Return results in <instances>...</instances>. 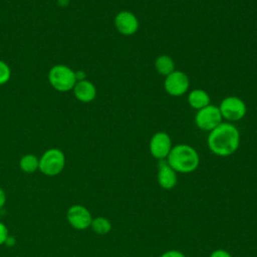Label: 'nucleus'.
Masks as SVG:
<instances>
[{
	"instance_id": "f257e3e1",
	"label": "nucleus",
	"mask_w": 257,
	"mask_h": 257,
	"mask_svg": "<svg viewBox=\"0 0 257 257\" xmlns=\"http://www.w3.org/2000/svg\"><path fill=\"white\" fill-rule=\"evenodd\" d=\"M240 132L231 122H221L209 132L207 146L209 151L218 157H229L237 152L240 146Z\"/></svg>"
},
{
	"instance_id": "f03ea898",
	"label": "nucleus",
	"mask_w": 257,
	"mask_h": 257,
	"mask_svg": "<svg viewBox=\"0 0 257 257\" xmlns=\"http://www.w3.org/2000/svg\"><path fill=\"white\" fill-rule=\"evenodd\" d=\"M166 161L177 173L191 174L198 169L200 156L192 146L178 144L173 146Z\"/></svg>"
},
{
	"instance_id": "7ed1b4c3",
	"label": "nucleus",
	"mask_w": 257,
	"mask_h": 257,
	"mask_svg": "<svg viewBox=\"0 0 257 257\" xmlns=\"http://www.w3.org/2000/svg\"><path fill=\"white\" fill-rule=\"evenodd\" d=\"M48 81L54 89L65 92L72 90L77 80L74 70L64 64H56L48 72Z\"/></svg>"
},
{
	"instance_id": "20e7f679",
	"label": "nucleus",
	"mask_w": 257,
	"mask_h": 257,
	"mask_svg": "<svg viewBox=\"0 0 257 257\" xmlns=\"http://www.w3.org/2000/svg\"><path fill=\"white\" fill-rule=\"evenodd\" d=\"M65 166L64 153L59 149H49L39 159V171L48 177H53L62 172Z\"/></svg>"
},
{
	"instance_id": "39448f33",
	"label": "nucleus",
	"mask_w": 257,
	"mask_h": 257,
	"mask_svg": "<svg viewBox=\"0 0 257 257\" xmlns=\"http://www.w3.org/2000/svg\"><path fill=\"white\" fill-rule=\"evenodd\" d=\"M218 107L222 117L228 121H238L242 119L247 112V106L244 100L235 95L223 98Z\"/></svg>"
},
{
	"instance_id": "423d86ee",
	"label": "nucleus",
	"mask_w": 257,
	"mask_h": 257,
	"mask_svg": "<svg viewBox=\"0 0 257 257\" xmlns=\"http://www.w3.org/2000/svg\"><path fill=\"white\" fill-rule=\"evenodd\" d=\"M222 119L223 117L219 107L211 103L197 110L194 118L196 126L205 132H211L214 130L222 122Z\"/></svg>"
},
{
	"instance_id": "0eeeda50",
	"label": "nucleus",
	"mask_w": 257,
	"mask_h": 257,
	"mask_svg": "<svg viewBox=\"0 0 257 257\" xmlns=\"http://www.w3.org/2000/svg\"><path fill=\"white\" fill-rule=\"evenodd\" d=\"M190 87L189 76L181 70H174L169 75L165 76L164 88L171 96H181L188 92Z\"/></svg>"
},
{
	"instance_id": "6e6552de",
	"label": "nucleus",
	"mask_w": 257,
	"mask_h": 257,
	"mask_svg": "<svg viewBox=\"0 0 257 257\" xmlns=\"http://www.w3.org/2000/svg\"><path fill=\"white\" fill-rule=\"evenodd\" d=\"M172 148V139L166 132L155 133L149 142L150 154L158 161L166 160Z\"/></svg>"
},
{
	"instance_id": "1a4fd4ad",
	"label": "nucleus",
	"mask_w": 257,
	"mask_h": 257,
	"mask_svg": "<svg viewBox=\"0 0 257 257\" xmlns=\"http://www.w3.org/2000/svg\"><path fill=\"white\" fill-rule=\"evenodd\" d=\"M66 218L71 227L76 230H85L90 227L92 216L89 210L82 205H72L66 212Z\"/></svg>"
},
{
	"instance_id": "9d476101",
	"label": "nucleus",
	"mask_w": 257,
	"mask_h": 257,
	"mask_svg": "<svg viewBox=\"0 0 257 257\" xmlns=\"http://www.w3.org/2000/svg\"><path fill=\"white\" fill-rule=\"evenodd\" d=\"M114 27L118 33L124 36H131L138 32L140 22L138 17L128 10L119 11L113 20Z\"/></svg>"
},
{
	"instance_id": "9b49d317",
	"label": "nucleus",
	"mask_w": 257,
	"mask_h": 257,
	"mask_svg": "<svg viewBox=\"0 0 257 257\" xmlns=\"http://www.w3.org/2000/svg\"><path fill=\"white\" fill-rule=\"evenodd\" d=\"M157 182L164 190H172L178 183V173L167 163L166 160L159 161L158 163Z\"/></svg>"
},
{
	"instance_id": "f8f14e48",
	"label": "nucleus",
	"mask_w": 257,
	"mask_h": 257,
	"mask_svg": "<svg viewBox=\"0 0 257 257\" xmlns=\"http://www.w3.org/2000/svg\"><path fill=\"white\" fill-rule=\"evenodd\" d=\"M72 91L76 99L84 103L91 102L96 96V87L87 79L76 81Z\"/></svg>"
},
{
	"instance_id": "ddd939ff",
	"label": "nucleus",
	"mask_w": 257,
	"mask_h": 257,
	"mask_svg": "<svg viewBox=\"0 0 257 257\" xmlns=\"http://www.w3.org/2000/svg\"><path fill=\"white\" fill-rule=\"evenodd\" d=\"M210 100H211V98H210L209 93L205 89H202V88L193 89L188 94V103L192 108H194L196 110H199V109L209 105Z\"/></svg>"
},
{
	"instance_id": "4468645a",
	"label": "nucleus",
	"mask_w": 257,
	"mask_h": 257,
	"mask_svg": "<svg viewBox=\"0 0 257 257\" xmlns=\"http://www.w3.org/2000/svg\"><path fill=\"white\" fill-rule=\"evenodd\" d=\"M155 68L161 75L167 76L175 70V61L170 55L161 54L155 59Z\"/></svg>"
},
{
	"instance_id": "2eb2a0df",
	"label": "nucleus",
	"mask_w": 257,
	"mask_h": 257,
	"mask_svg": "<svg viewBox=\"0 0 257 257\" xmlns=\"http://www.w3.org/2000/svg\"><path fill=\"white\" fill-rule=\"evenodd\" d=\"M89 228H91V230L97 235H106L111 231L112 225L107 218L98 216V217L92 218Z\"/></svg>"
},
{
	"instance_id": "dca6fc26",
	"label": "nucleus",
	"mask_w": 257,
	"mask_h": 257,
	"mask_svg": "<svg viewBox=\"0 0 257 257\" xmlns=\"http://www.w3.org/2000/svg\"><path fill=\"white\" fill-rule=\"evenodd\" d=\"M19 167L24 173H34L39 169V159L32 154L24 155L19 161Z\"/></svg>"
},
{
	"instance_id": "f3484780",
	"label": "nucleus",
	"mask_w": 257,
	"mask_h": 257,
	"mask_svg": "<svg viewBox=\"0 0 257 257\" xmlns=\"http://www.w3.org/2000/svg\"><path fill=\"white\" fill-rule=\"evenodd\" d=\"M11 77V69L9 65L0 59V85L5 84Z\"/></svg>"
},
{
	"instance_id": "a211bd4d",
	"label": "nucleus",
	"mask_w": 257,
	"mask_h": 257,
	"mask_svg": "<svg viewBox=\"0 0 257 257\" xmlns=\"http://www.w3.org/2000/svg\"><path fill=\"white\" fill-rule=\"evenodd\" d=\"M159 257H187L183 252L177 249H170L163 252Z\"/></svg>"
},
{
	"instance_id": "6ab92c4d",
	"label": "nucleus",
	"mask_w": 257,
	"mask_h": 257,
	"mask_svg": "<svg viewBox=\"0 0 257 257\" xmlns=\"http://www.w3.org/2000/svg\"><path fill=\"white\" fill-rule=\"evenodd\" d=\"M8 237V228L2 222H0V245L6 243Z\"/></svg>"
},
{
	"instance_id": "aec40b11",
	"label": "nucleus",
	"mask_w": 257,
	"mask_h": 257,
	"mask_svg": "<svg viewBox=\"0 0 257 257\" xmlns=\"http://www.w3.org/2000/svg\"><path fill=\"white\" fill-rule=\"evenodd\" d=\"M209 257H232V255L225 249H216L211 252Z\"/></svg>"
},
{
	"instance_id": "412c9836",
	"label": "nucleus",
	"mask_w": 257,
	"mask_h": 257,
	"mask_svg": "<svg viewBox=\"0 0 257 257\" xmlns=\"http://www.w3.org/2000/svg\"><path fill=\"white\" fill-rule=\"evenodd\" d=\"M5 203H6V194L4 190L0 188V209L4 207Z\"/></svg>"
},
{
	"instance_id": "4be33fe9",
	"label": "nucleus",
	"mask_w": 257,
	"mask_h": 257,
	"mask_svg": "<svg viewBox=\"0 0 257 257\" xmlns=\"http://www.w3.org/2000/svg\"><path fill=\"white\" fill-rule=\"evenodd\" d=\"M75 77H76V80L79 81V80H83L85 79V72L82 71V70H78V71H75Z\"/></svg>"
},
{
	"instance_id": "5701e85b",
	"label": "nucleus",
	"mask_w": 257,
	"mask_h": 257,
	"mask_svg": "<svg viewBox=\"0 0 257 257\" xmlns=\"http://www.w3.org/2000/svg\"><path fill=\"white\" fill-rule=\"evenodd\" d=\"M68 3H69V0H58V4H59L60 6H62V7L67 6Z\"/></svg>"
}]
</instances>
